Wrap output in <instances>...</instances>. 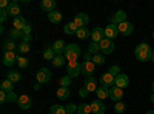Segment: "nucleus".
<instances>
[{"mask_svg":"<svg viewBox=\"0 0 154 114\" xmlns=\"http://www.w3.org/2000/svg\"><path fill=\"white\" fill-rule=\"evenodd\" d=\"M134 56L139 62H148L152 56V49L148 43H139L134 49Z\"/></svg>","mask_w":154,"mask_h":114,"instance_id":"obj_1","label":"nucleus"},{"mask_svg":"<svg viewBox=\"0 0 154 114\" xmlns=\"http://www.w3.org/2000/svg\"><path fill=\"white\" fill-rule=\"evenodd\" d=\"M82 54V49H80V46L77 45V43H69L68 46H66V49H65V56L66 57V60L68 62H77V59H79V56Z\"/></svg>","mask_w":154,"mask_h":114,"instance_id":"obj_2","label":"nucleus"},{"mask_svg":"<svg viewBox=\"0 0 154 114\" xmlns=\"http://www.w3.org/2000/svg\"><path fill=\"white\" fill-rule=\"evenodd\" d=\"M66 74L69 75L71 79H75L82 74V63L79 62H68L66 65Z\"/></svg>","mask_w":154,"mask_h":114,"instance_id":"obj_3","label":"nucleus"},{"mask_svg":"<svg viewBox=\"0 0 154 114\" xmlns=\"http://www.w3.org/2000/svg\"><path fill=\"white\" fill-rule=\"evenodd\" d=\"M100 53L103 54V56H108V54H112L114 53V48H116V45H114V42L112 40H109V39H105L102 40L100 43Z\"/></svg>","mask_w":154,"mask_h":114,"instance_id":"obj_4","label":"nucleus"},{"mask_svg":"<svg viewBox=\"0 0 154 114\" xmlns=\"http://www.w3.org/2000/svg\"><path fill=\"white\" fill-rule=\"evenodd\" d=\"M51 71L48 69V68H40L37 71V74H35V79H37V83H40V85H43V83H48L49 80H51Z\"/></svg>","mask_w":154,"mask_h":114,"instance_id":"obj_5","label":"nucleus"},{"mask_svg":"<svg viewBox=\"0 0 154 114\" xmlns=\"http://www.w3.org/2000/svg\"><path fill=\"white\" fill-rule=\"evenodd\" d=\"M117 28H119V34H122V35H125V37H130V35H133V32H134L133 23H130L128 20L123 22V23H119Z\"/></svg>","mask_w":154,"mask_h":114,"instance_id":"obj_6","label":"nucleus"},{"mask_svg":"<svg viewBox=\"0 0 154 114\" xmlns=\"http://www.w3.org/2000/svg\"><path fill=\"white\" fill-rule=\"evenodd\" d=\"M74 23H75V26L77 28H86V25H88V22H89V17L85 14V12H79V14H75L74 16V20H72Z\"/></svg>","mask_w":154,"mask_h":114,"instance_id":"obj_7","label":"nucleus"},{"mask_svg":"<svg viewBox=\"0 0 154 114\" xmlns=\"http://www.w3.org/2000/svg\"><path fill=\"white\" fill-rule=\"evenodd\" d=\"M122 97H123V90L119 86H111L109 88V99L112 102H122Z\"/></svg>","mask_w":154,"mask_h":114,"instance_id":"obj_8","label":"nucleus"},{"mask_svg":"<svg viewBox=\"0 0 154 114\" xmlns=\"http://www.w3.org/2000/svg\"><path fill=\"white\" fill-rule=\"evenodd\" d=\"M114 82H116V75L114 74H111L109 71H106L105 74H102V77H100V85L102 86H105V88H111L112 85H114Z\"/></svg>","mask_w":154,"mask_h":114,"instance_id":"obj_9","label":"nucleus"},{"mask_svg":"<svg viewBox=\"0 0 154 114\" xmlns=\"http://www.w3.org/2000/svg\"><path fill=\"white\" fill-rule=\"evenodd\" d=\"M96 71V65L93 63V60H85L82 63V72L85 77H89V75H93Z\"/></svg>","mask_w":154,"mask_h":114,"instance_id":"obj_10","label":"nucleus"},{"mask_svg":"<svg viewBox=\"0 0 154 114\" xmlns=\"http://www.w3.org/2000/svg\"><path fill=\"white\" fill-rule=\"evenodd\" d=\"M91 39L94 43H100L102 40L105 39V29L100 28V26H96L93 31H91Z\"/></svg>","mask_w":154,"mask_h":114,"instance_id":"obj_11","label":"nucleus"},{"mask_svg":"<svg viewBox=\"0 0 154 114\" xmlns=\"http://www.w3.org/2000/svg\"><path fill=\"white\" fill-rule=\"evenodd\" d=\"M117 35H119V28H117V25H112V23L106 25V28H105V37H106V39L114 40Z\"/></svg>","mask_w":154,"mask_h":114,"instance_id":"obj_12","label":"nucleus"},{"mask_svg":"<svg viewBox=\"0 0 154 114\" xmlns=\"http://www.w3.org/2000/svg\"><path fill=\"white\" fill-rule=\"evenodd\" d=\"M16 62H17L16 51H6V53H3V65L5 66H12Z\"/></svg>","mask_w":154,"mask_h":114,"instance_id":"obj_13","label":"nucleus"},{"mask_svg":"<svg viewBox=\"0 0 154 114\" xmlns=\"http://www.w3.org/2000/svg\"><path fill=\"white\" fill-rule=\"evenodd\" d=\"M17 105H19V108H22V109H29V108H31V105H32V100H31V97H29V96L22 94V96H19Z\"/></svg>","mask_w":154,"mask_h":114,"instance_id":"obj_14","label":"nucleus"},{"mask_svg":"<svg viewBox=\"0 0 154 114\" xmlns=\"http://www.w3.org/2000/svg\"><path fill=\"white\" fill-rule=\"evenodd\" d=\"M91 111H93V114H103L105 112V105H103V102L102 100H99V99H94L91 103Z\"/></svg>","mask_w":154,"mask_h":114,"instance_id":"obj_15","label":"nucleus"},{"mask_svg":"<svg viewBox=\"0 0 154 114\" xmlns=\"http://www.w3.org/2000/svg\"><path fill=\"white\" fill-rule=\"evenodd\" d=\"M114 85H116V86H119V88H122V90H123V88H126L128 85H130V77H128L126 74H122V72H120V74L117 75V77H116Z\"/></svg>","mask_w":154,"mask_h":114,"instance_id":"obj_16","label":"nucleus"},{"mask_svg":"<svg viewBox=\"0 0 154 114\" xmlns=\"http://www.w3.org/2000/svg\"><path fill=\"white\" fill-rule=\"evenodd\" d=\"M97 83H99V82H97V79L94 77V75H89V77L85 79V88H86L89 93H93V91L97 90V88H99Z\"/></svg>","mask_w":154,"mask_h":114,"instance_id":"obj_17","label":"nucleus"},{"mask_svg":"<svg viewBox=\"0 0 154 114\" xmlns=\"http://www.w3.org/2000/svg\"><path fill=\"white\" fill-rule=\"evenodd\" d=\"M66 43L65 42H63V40H56L54 43H53V46H51V48H53L54 49V53L57 54V56H60V54H65V49H66Z\"/></svg>","mask_w":154,"mask_h":114,"instance_id":"obj_18","label":"nucleus"},{"mask_svg":"<svg viewBox=\"0 0 154 114\" xmlns=\"http://www.w3.org/2000/svg\"><path fill=\"white\" fill-rule=\"evenodd\" d=\"M123 22H126V12L125 11H117L116 14L111 17V23L112 25H119V23H123Z\"/></svg>","mask_w":154,"mask_h":114,"instance_id":"obj_19","label":"nucleus"},{"mask_svg":"<svg viewBox=\"0 0 154 114\" xmlns=\"http://www.w3.org/2000/svg\"><path fill=\"white\" fill-rule=\"evenodd\" d=\"M40 8L49 14V12L56 11V2H54V0H42V2H40Z\"/></svg>","mask_w":154,"mask_h":114,"instance_id":"obj_20","label":"nucleus"},{"mask_svg":"<svg viewBox=\"0 0 154 114\" xmlns=\"http://www.w3.org/2000/svg\"><path fill=\"white\" fill-rule=\"evenodd\" d=\"M8 12H9V16H14V19L20 16V6H19V2H17V0H14V2L9 3Z\"/></svg>","mask_w":154,"mask_h":114,"instance_id":"obj_21","label":"nucleus"},{"mask_svg":"<svg viewBox=\"0 0 154 114\" xmlns=\"http://www.w3.org/2000/svg\"><path fill=\"white\" fill-rule=\"evenodd\" d=\"M96 96L99 100H103V99H108L109 97V88H105V86H99L96 90Z\"/></svg>","mask_w":154,"mask_h":114,"instance_id":"obj_22","label":"nucleus"},{"mask_svg":"<svg viewBox=\"0 0 154 114\" xmlns=\"http://www.w3.org/2000/svg\"><path fill=\"white\" fill-rule=\"evenodd\" d=\"M12 25H14V28H16V29H20V31H23V28L28 25V22L25 20V17L19 16V17H16L14 20H12Z\"/></svg>","mask_w":154,"mask_h":114,"instance_id":"obj_23","label":"nucleus"},{"mask_svg":"<svg viewBox=\"0 0 154 114\" xmlns=\"http://www.w3.org/2000/svg\"><path fill=\"white\" fill-rule=\"evenodd\" d=\"M12 85H14V83L9 82L8 79H5V80L2 82V85H0V91H3V93H6V94L12 93V91H14V86H12Z\"/></svg>","mask_w":154,"mask_h":114,"instance_id":"obj_24","label":"nucleus"},{"mask_svg":"<svg viewBox=\"0 0 154 114\" xmlns=\"http://www.w3.org/2000/svg\"><path fill=\"white\" fill-rule=\"evenodd\" d=\"M75 37H77V39H80V40H86V39L91 37V31H88V28H80V29H77Z\"/></svg>","mask_w":154,"mask_h":114,"instance_id":"obj_25","label":"nucleus"},{"mask_svg":"<svg viewBox=\"0 0 154 114\" xmlns=\"http://www.w3.org/2000/svg\"><path fill=\"white\" fill-rule=\"evenodd\" d=\"M6 79H8L9 82H12V83H17V82L22 80V74H20L19 71H9V72L6 74Z\"/></svg>","mask_w":154,"mask_h":114,"instance_id":"obj_26","label":"nucleus"},{"mask_svg":"<svg viewBox=\"0 0 154 114\" xmlns=\"http://www.w3.org/2000/svg\"><path fill=\"white\" fill-rule=\"evenodd\" d=\"M2 48H3V53H6V51H16V49L19 48L16 43H14V40H3V45H2Z\"/></svg>","mask_w":154,"mask_h":114,"instance_id":"obj_27","label":"nucleus"},{"mask_svg":"<svg viewBox=\"0 0 154 114\" xmlns=\"http://www.w3.org/2000/svg\"><path fill=\"white\" fill-rule=\"evenodd\" d=\"M77 28L75 26V23L74 22H68L66 25H65V28H63V31H65V34H68V35H72V34H75L77 32Z\"/></svg>","mask_w":154,"mask_h":114,"instance_id":"obj_28","label":"nucleus"},{"mask_svg":"<svg viewBox=\"0 0 154 114\" xmlns=\"http://www.w3.org/2000/svg\"><path fill=\"white\" fill-rule=\"evenodd\" d=\"M57 97L60 100H65L69 97V88H65V86H59V90H57Z\"/></svg>","mask_w":154,"mask_h":114,"instance_id":"obj_29","label":"nucleus"},{"mask_svg":"<svg viewBox=\"0 0 154 114\" xmlns=\"http://www.w3.org/2000/svg\"><path fill=\"white\" fill-rule=\"evenodd\" d=\"M48 20H49L51 23H59V22L62 20V14L56 9V11H53V12H49V14H48Z\"/></svg>","mask_w":154,"mask_h":114,"instance_id":"obj_30","label":"nucleus"},{"mask_svg":"<svg viewBox=\"0 0 154 114\" xmlns=\"http://www.w3.org/2000/svg\"><path fill=\"white\" fill-rule=\"evenodd\" d=\"M77 112L79 114H91L93 111H91V105L89 103H80L79 106H77Z\"/></svg>","mask_w":154,"mask_h":114,"instance_id":"obj_31","label":"nucleus"},{"mask_svg":"<svg viewBox=\"0 0 154 114\" xmlns=\"http://www.w3.org/2000/svg\"><path fill=\"white\" fill-rule=\"evenodd\" d=\"M49 114H68L66 108L62 106V105H53L49 108Z\"/></svg>","mask_w":154,"mask_h":114,"instance_id":"obj_32","label":"nucleus"},{"mask_svg":"<svg viewBox=\"0 0 154 114\" xmlns=\"http://www.w3.org/2000/svg\"><path fill=\"white\" fill-rule=\"evenodd\" d=\"M65 62H66V57L63 56V54H60V56H56V57H54L53 65H54L56 68H62L63 65H65Z\"/></svg>","mask_w":154,"mask_h":114,"instance_id":"obj_33","label":"nucleus"},{"mask_svg":"<svg viewBox=\"0 0 154 114\" xmlns=\"http://www.w3.org/2000/svg\"><path fill=\"white\" fill-rule=\"evenodd\" d=\"M9 37H11L12 40H16V39H23V31L12 28V29L9 31Z\"/></svg>","mask_w":154,"mask_h":114,"instance_id":"obj_34","label":"nucleus"},{"mask_svg":"<svg viewBox=\"0 0 154 114\" xmlns=\"http://www.w3.org/2000/svg\"><path fill=\"white\" fill-rule=\"evenodd\" d=\"M56 56H57V54L54 53V49H53V48H46L45 51H43V57H45L46 60H51V62H53Z\"/></svg>","mask_w":154,"mask_h":114,"instance_id":"obj_35","label":"nucleus"},{"mask_svg":"<svg viewBox=\"0 0 154 114\" xmlns=\"http://www.w3.org/2000/svg\"><path fill=\"white\" fill-rule=\"evenodd\" d=\"M93 63L94 65H103L105 63V56L102 54V53H99V54H96V56H93Z\"/></svg>","mask_w":154,"mask_h":114,"instance_id":"obj_36","label":"nucleus"},{"mask_svg":"<svg viewBox=\"0 0 154 114\" xmlns=\"http://www.w3.org/2000/svg\"><path fill=\"white\" fill-rule=\"evenodd\" d=\"M88 53H89V54H93V56L99 54V53H100V45L91 42V45H89V48H88Z\"/></svg>","mask_w":154,"mask_h":114,"instance_id":"obj_37","label":"nucleus"},{"mask_svg":"<svg viewBox=\"0 0 154 114\" xmlns=\"http://www.w3.org/2000/svg\"><path fill=\"white\" fill-rule=\"evenodd\" d=\"M60 86H65V88H68V86H71V77L66 74V75H62L60 77Z\"/></svg>","mask_w":154,"mask_h":114,"instance_id":"obj_38","label":"nucleus"},{"mask_svg":"<svg viewBox=\"0 0 154 114\" xmlns=\"http://www.w3.org/2000/svg\"><path fill=\"white\" fill-rule=\"evenodd\" d=\"M17 51H19V53H22V54L28 53V51H29V43L22 40V42H20V45H19V48H17Z\"/></svg>","mask_w":154,"mask_h":114,"instance_id":"obj_39","label":"nucleus"},{"mask_svg":"<svg viewBox=\"0 0 154 114\" xmlns=\"http://www.w3.org/2000/svg\"><path fill=\"white\" fill-rule=\"evenodd\" d=\"M125 109H126V105H125L123 102H116V105H114V111L117 112V114L125 112Z\"/></svg>","mask_w":154,"mask_h":114,"instance_id":"obj_40","label":"nucleus"},{"mask_svg":"<svg viewBox=\"0 0 154 114\" xmlns=\"http://www.w3.org/2000/svg\"><path fill=\"white\" fill-rule=\"evenodd\" d=\"M28 63H29V60L26 59V57H17V65L20 66V68H26L28 66Z\"/></svg>","mask_w":154,"mask_h":114,"instance_id":"obj_41","label":"nucleus"},{"mask_svg":"<svg viewBox=\"0 0 154 114\" xmlns=\"http://www.w3.org/2000/svg\"><path fill=\"white\" fill-rule=\"evenodd\" d=\"M8 16H9V12H8V9H2L0 8V22H5L6 19H8Z\"/></svg>","mask_w":154,"mask_h":114,"instance_id":"obj_42","label":"nucleus"},{"mask_svg":"<svg viewBox=\"0 0 154 114\" xmlns=\"http://www.w3.org/2000/svg\"><path fill=\"white\" fill-rule=\"evenodd\" d=\"M17 100H19V96H17V94H16L14 91L8 94V99H6V102H17Z\"/></svg>","mask_w":154,"mask_h":114,"instance_id":"obj_43","label":"nucleus"},{"mask_svg":"<svg viewBox=\"0 0 154 114\" xmlns=\"http://www.w3.org/2000/svg\"><path fill=\"white\" fill-rule=\"evenodd\" d=\"M65 108H66V112H68V114L77 112V105H74V103H69V105H66Z\"/></svg>","mask_w":154,"mask_h":114,"instance_id":"obj_44","label":"nucleus"},{"mask_svg":"<svg viewBox=\"0 0 154 114\" xmlns=\"http://www.w3.org/2000/svg\"><path fill=\"white\" fill-rule=\"evenodd\" d=\"M88 94H89V91L86 90L85 86H83V88H80V90H79V96H80V97H86Z\"/></svg>","mask_w":154,"mask_h":114,"instance_id":"obj_45","label":"nucleus"},{"mask_svg":"<svg viewBox=\"0 0 154 114\" xmlns=\"http://www.w3.org/2000/svg\"><path fill=\"white\" fill-rule=\"evenodd\" d=\"M31 31H32V26H31V25L28 23L26 26L23 28V35H25V34H31Z\"/></svg>","mask_w":154,"mask_h":114,"instance_id":"obj_46","label":"nucleus"},{"mask_svg":"<svg viewBox=\"0 0 154 114\" xmlns=\"http://www.w3.org/2000/svg\"><path fill=\"white\" fill-rule=\"evenodd\" d=\"M22 40H23V42H28V43H29V40H31V34H25Z\"/></svg>","mask_w":154,"mask_h":114,"instance_id":"obj_47","label":"nucleus"},{"mask_svg":"<svg viewBox=\"0 0 154 114\" xmlns=\"http://www.w3.org/2000/svg\"><path fill=\"white\" fill-rule=\"evenodd\" d=\"M151 102H152V103H154V93H152V94H151Z\"/></svg>","mask_w":154,"mask_h":114,"instance_id":"obj_48","label":"nucleus"},{"mask_svg":"<svg viewBox=\"0 0 154 114\" xmlns=\"http://www.w3.org/2000/svg\"><path fill=\"white\" fill-rule=\"evenodd\" d=\"M151 90H152V93H154V82H152V85H151Z\"/></svg>","mask_w":154,"mask_h":114,"instance_id":"obj_49","label":"nucleus"},{"mask_svg":"<svg viewBox=\"0 0 154 114\" xmlns=\"http://www.w3.org/2000/svg\"><path fill=\"white\" fill-rule=\"evenodd\" d=\"M151 60L154 62V51H152V56H151Z\"/></svg>","mask_w":154,"mask_h":114,"instance_id":"obj_50","label":"nucleus"},{"mask_svg":"<svg viewBox=\"0 0 154 114\" xmlns=\"http://www.w3.org/2000/svg\"><path fill=\"white\" fill-rule=\"evenodd\" d=\"M146 114H154V111H148V112H146Z\"/></svg>","mask_w":154,"mask_h":114,"instance_id":"obj_51","label":"nucleus"},{"mask_svg":"<svg viewBox=\"0 0 154 114\" xmlns=\"http://www.w3.org/2000/svg\"><path fill=\"white\" fill-rule=\"evenodd\" d=\"M152 37H154V32H152Z\"/></svg>","mask_w":154,"mask_h":114,"instance_id":"obj_52","label":"nucleus"}]
</instances>
